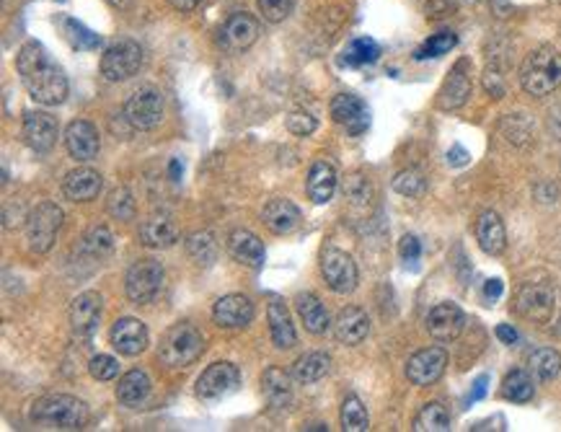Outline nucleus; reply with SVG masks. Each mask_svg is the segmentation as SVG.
<instances>
[{"instance_id": "obj_6", "label": "nucleus", "mask_w": 561, "mask_h": 432, "mask_svg": "<svg viewBox=\"0 0 561 432\" xmlns=\"http://www.w3.org/2000/svg\"><path fill=\"white\" fill-rule=\"evenodd\" d=\"M559 293L551 282H525L515 298V308L520 316L531 319L535 324H546L554 316Z\"/></svg>"}, {"instance_id": "obj_28", "label": "nucleus", "mask_w": 561, "mask_h": 432, "mask_svg": "<svg viewBox=\"0 0 561 432\" xmlns=\"http://www.w3.org/2000/svg\"><path fill=\"white\" fill-rule=\"evenodd\" d=\"M267 314H269V331H272V342H274L280 350H290L295 342H297V334H295V326H293V322H290L288 306H285L280 298H272Z\"/></svg>"}, {"instance_id": "obj_40", "label": "nucleus", "mask_w": 561, "mask_h": 432, "mask_svg": "<svg viewBox=\"0 0 561 432\" xmlns=\"http://www.w3.org/2000/svg\"><path fill=\"white\" fill-rule=\"evenodd\" d=\"M342 428L347 432H365L370 428L368 409L362 406V402L354 394H349L347 399L342 402Z\"/></svg>"}, {"instance_id": "obj_32", "label": "nucleus", "mask_w": 561, "mask_h": 432, "mask_svg": "<svg viewBox=\"0 0 561 432\" xmlns=\"http://www.w3.org/2000/svg\"><path fill=\"white\" fill-rule=\"evenodd\" d=\"M262 386H264V396L272 406L285 409L293 402V386H290V376L280 368H267L262 376Z\"/></svg>"}, {"instance_id": "obj_25", "label": "nucleus", "mask_w": 561, "mask_h": 432, "mask_svg": "<svg viewBox=\"0 0 561 432\" xmlns=\"http://www.w3.org/2000/svg\"><path fill=\"white\" fill-rule=\"evenodd\" d=\"M228 251L231 257L240 262V265H248L254 270H259L264 265V243L259 241L256 233L251 231H243V228H236L228 233Z\"/></svg>"}, {"instance_id": "obj_18", "label": "nucleus", "mask_w": 561, "mask_h": 432, "mask_svg": "<svg viewBox=\"0 0 561 432\" xmlns=\"http://www.w3.org/2000/svg\"><path fill=\"white\" fill-rule=\"evenodd\" d=\"M468 96H471V62L460 60L437 94V107L445 109V111L460 109L468 102Z\"/></svg>"}, {"instance_id": "obj_17", "label": "nucleus", "mask_w": 561, "mask_h": 432, "mask_svg": "<svg viewBox=\"0 0 561 432\" xmlns=\"http://www.w3.org/2000/svg\"><path fill=\"white\" fill-rule=\"evenodd\" d=\"M65 148L76 161H94L99 156V148H102L99 130L85 119L70 122L68 130H65Z\"/></svg>"}, {"instance_id": "obj_7", "label": "nucleus", "mask_w": 561, "mask_h": 432, "mask_svg": "<svg viewBox=\"0 0 561 432\" xmlns=\"http://www.w3.org/2000/svg\"><path fill=\"white\" fill-rule=\"evenodd\" d=\"M142 68V47L133 39H122L107 47V53L102 57V73L111 83L127 81L140 73Z\"/></svg>"}, {"instance_id": "obj_49", "label": "nucleus", "mask_w": 561, "mask_h": 432, "mask_svg": "<svg viewBox=\"0 0 561 432\" xmlns=\"http://www.w3.org/2000/svg\"><path fill=\"white\" fill-rule=\"evenodd\" d=\"M484 88H486V94H489V96L502 99V96H505V78H502V73L489 68V70L484 73Z\"/></svg>"}, {"instance_id": "obj_3", "label": "nucleus", "mask_w": 561, "mask_h": 432, "mask_svg": "<svg viewBox=\"0 0 561 432\" xmlns=\"http://www.w3.org/2000/svg\"><path fill=\"white\" fill-rule=\"evenodd\" d=\"M31 422L45 430H80L88 422V406L76 396H45L31 409Z\"/></svg>"}, {"instance_id": "obj_54", "label": "nucleus", "mask_w": 561, "mask_h": 432, "mask_svg": "<svg viewBox=\"0 0 561 432\" xmlns=\"http://www.w3.org/2000/svg\"><path fill=\"white\" fill-rule=\"evenodd\" d=\"M497 339H502L505 345H515L517 342V331L509 324H500L497 326Z\"/></svg>"}, {"instance_id": "obj_42", "label": "nucleus", "mask_w": 561, "mask_h": 432, "mask_svg": "<svg viewBox=\"0 0 561 432\" xmlns=\"http://www.w3.org/2000/svg\"><path fill=\"white\" fill-rule=\"evenodd\" d=\"M455 45H458V37L453 31H440V34H432L427 42L417 50V60H429V57H440V54L451 53Z\"/></svg>"}, {"instance_id": "obj_10", "label": "nucleus", "mask_w": 561, "mask_h": 432, "mask_svg": "<svg viewBox=\"0 0 561 432\" xmlns=\"http://www.w3.org/2000/svg\"><path fill=\"white\" fill-rule=\"evenodd\" d=\"M125 119L133 125L134 130H153L159 127L160 119H163V96L156 88H140L134 91L133 96L125 102V109H122Z\"/></svg>"}, {"instance_id": "obj_23", "label": "nucleus", "mask_w": 561, "mask_h": 432, "mask_svg": "<svg viewBox=\"0 0 561 432\" xmlns=\"http://www.w3.org/2000/svg\"><path fill=\"white\" fill-rule=\"evenodd\" d=\"M111 345L119 355L134 357L148 347V329L137 319H119L111 326Z\"/></svg>"}, {"instance_id": "obj_15", "label": "nucleus", "mask_w": 561, "mask_h": 432, "mask_svg": "<svg viewBox=\"0 0 561 432\" xmlns=\"http://www.w3.org/2000/svg\"><path fill=\"white\" fill-rule=\"evenodd\" d=\"M466 329V314L455 303H437L427 314V331L437 342H455Z\"/></svg>"}, {"instance_id": "obj_34", "label": "nucleus", "mask_w": 561, "mask_h": 432, "mask_svg": "<svg viewBox=\"0 0 561 432\" xmlns=\"http://www.w3.org/2000/svg\"><path fill=\"white\" fill-rule=\"evenodd\" d=\"M380 57V47L378 42L370 39V37H357L352 39L345 53H342V65H349V68H362V65H370Z\"/></svg>"}, {"instance_id": "obj_24", "label": "nucleus", "mask_w": 561, "mask_h": 432, "mask_svg": "<svg viewBox=\"0 0 561 432\" xmlns=\"http://www.w3.org/2000/svg\"><path fill=\"white\" fill-rule=\"evenodd\" d=\"M370 334V319L362 308L357 306H347L337 314V322H334V337L342 342V345H360L365 337Z\"/></svg>"}, {"instance_id": "obj_55", "label": "nucleus", "mask_w": 561, "mask_h": 432, "mask_svg": "<svg viewBox=\"0 0 561 432\" xmlns=\"http://www.w3.org/2000/svg\"><path fill=\"white\" fill-rule=\"evenodd\" d=\"M176 11H182V13H189V11H194V8H199L202 5V0H168Z\"/></svg>"}, {"instance_id": "obj_33", "label": "nucleus", "mask_w": 561, "mask_h": 432, "mask_svg": "<svg viewBox=\"0 0 561 432\" xmlns=\"http://www.w3.org/2000/svg\"><path fill=\"white\" fill-rule=\"evenodd\" d=\"M331 368V357L326 352H308L303 357H297L293 365V376L300 383H313L321 380Z\"/></svg>"}, {"instance_id": "obj_44", "label": "nucleus", "mask_w": 561, "mask_h": 432, "mask_svg": "<svg viewBox=\"0 0 561 432\" xmlns=\"http://www.w3.org/2000/svg\"><path fill=\"white\" fill-rule=\"evenodd\" d=\"M107 213L117 220H133L134 217V200L127 187H117L109 194Z\"/></svg>"}, {"instance_id": "obj_11", "label": "nucleus", "mask_w": 561, "mask_h": 432, "mask_svg": "<svg viewBox=\"0 0 561 432\" xmlns=\"http://www.w3.org/2000/svg\"><path fill=\"white\" fill-rule=\"evenodd\" d=\"M240 383L239 368L233 363H213L199 379H197V396L202 402H220L231 396Z\"/></svg>"}, {"instance_id": "obj_27", "label": "nucleus", "mask_w": 561, "mask_h": 432, "mask_svg": "<svg viewBox=\"0 0 561 432\" xmlns=\"http://www.w3.org/2000/svg\"><path fill=\"white\" fill-rule=\"evenodd\" d=\"M262 220L272 233L285 236V233H293L295 228L300 225V210L290 200H272L262 213Z\"/></svg>"}, {"instance_id": "obj_52", "label": "nucleus", "mask_w": 561, "mask_h": 432, "mask_svg": "<svg viewBox=\"0 0 561 432\" xmlns=\"http://www.w3.org/2000/svg\"><path fill=\"white\" fill-rule=\"evenodd\" d=\"M486 386H489V376H479V379L474 380V388H471V394H468L466 404H474V402H481V399L486 396Z\"/></svg>"}, {"instance_id": "obj_36", "label": "nucleus", "mask_w": 561, "mask_h": 432, "mask_svg": "<svg viewBox=\"0 0 561 432\" xmlns=\"http://www.w3.org/2000/svg\"><path fill=\"white\" fill-rule=\"evenodd\" d=\"M535 394V386H533V379L525 373V371H512L505 376L502 380V396L512 402V404H525V402H531Z\"/></svg>"}, {"instance_id": "obj_13", "label": "nucleus", "mask_w": 561, "mask_h": 432, "mask_svg": "<svg viewBox=\"0 0 561 432\" xmlns=\"http://www.w3.org/2000/svg\"><path fill=\"white\" fill-rule=\"evenodd\" d=\"M60 135V125L50 111L28 109L24 114V140L31 151L37 153H50Z\"/></svg>"}, {"instance_id": "obj_53", "label": "nucleus", "mask_w": 561, "mask_h": 432, "mask_svg": "<svg viewBox=\"0 0 561 432\" xmlns=\"http://www.w3.org/2000/svg\"><path fill=\"white\" fill-rule=\"evenodd\" d=\"M502 290H505V285H502V280H497V277H492V280L484 282V298H486V300H497V298L502 296Z\"/></svg>"}, {"instance_id": "obj_35", "label": "nucleus", "mask_w": 561, "mask_h": 432, "mask_svg": "<svg viewBox=\"0 0 561 432\" xmlns=\"http://www.w3.org/2000/svg\"><path fill=\"white\" fill-rule=\"evenodd\" d=\"M417 432H448L451 430V412L440 402H429L414 420Z\"/></svg>"}, {"instance_id": "obj_20", "label": "nucleus", "mask_w": 561, "mask_h": 432, "mask_svg": "<svg viewBox=\"0 0 561 432\" xmlns=\"http://www.w3.org/2000/svg\"><path fill=\"white\" fill-rule=\"evenodd\" d=\"M213 319L215 324L223 326V329H243L254 319V303L246 296H239V293L220 298L215 303Z\"/></svg>"}, {"instance_id": "obj_41", "label": "nucleus", "mask_w": 561, "mask_h": 432, "mask_svg": "<svg viewBox=\"0 0 561 432\" xmlns=\"http://www.w3.org/2000/svg\"><path fill=\"white\" fill-rule=\"evenodd\" d=\"M391 187H394V192L403 194V197H419L427 190V179H425V174L419 168H403V171H399L394 176Z\"/></svg>"}, {"instance_id": "obj_46", "label": "nucleus", "mask_w": 561, "mask_h": 432, "mask_svg": "<svg viewBox=\"0 0 561 432\" xmlns=\"http://www.w3.org/2000/svg\"><path fill=\"white\" fill-rule=\"evenodd\" d=\"M256 5H259V13L264 16V21L280 24L293 13L295 0H256Z\"/></svg>"}, {"instance_id": "obj_58", "label": "nucleus", "mask_w": 561, "mask_h": 432, "mask_svg": "<svg viewBox=\"0 0 561 432\" xmlns=\"http://www.w3.org/2000/svg\"><path fill=\"white\" fill-rule=\"evenodd\" d=\"M554 337H559L561 339V316H559V322L554 324Z\"/></svg>"}, {"instance_id": "obj_39", "label": "nucleus", "mask_w": 561, "mask_h": 432, "mask_svg": "<svg viewBox=\"0 0 561 432\" xmlns=\"http://www.w3.org/2000/svg\"><path fill=\"white\" fill-rule=\"evenodd\" d=\"M187 254L202 267H210L217 257V243L210 231H197L187 239Z\"/></svg>"}, {"instance_id": "obj_47", "label": "nucleus", "mask_w": 561, "mask_h": 432, "mask_svg": "<svg viewBox=\"0 0 561 432\" xmlns=\"http://www.w3.org/2000/svg\"><path fill=\"white\" fill-rule=\"evenodd\" d=\"M88 371L96 380H114L119 376V363L111 355H96V357H91Z\"/></svg>"}, {"instance_id": "obj_1", "label": "nucleus", "mask_w": 561, "mask_h": 432, "mask_svg": "<svg viewBox=\"0 0 561 432\" xmlns=\"http://www.w3.org/2000/svg\"><path fill=\"white\" fill-rule=\"evenodd\" d=\"M16 68L21 83L28 91V96L37 104L45 107H57L65 102L68 96V78L62 73V68L54 62L50 53L39 45V42H27L19 57H16Z\"/></svg>"}, {"instance_id": "obj_16", "label": "nucleus", "mask_w": 561, "mask_h": 432, "mask_svg": "<svg viewBox=\"0 0 561 432\" xmlns=\"http://www.w3.org/2000/svg\"><path fill=\"white\" fill-rule=\"evenodd\" d=\"M259 39V21L251 13H233L220 27V45L228 53H243Z\"/></svg>"}, {"instance_id": "obj_22", "label": "nucleus", "mask_w": 561, "mask_h": 432, "mask_svg": "<svg viewBox=\"0 0 561 432\" xmlns=\"http://www.w3.org/2000/svg\"><path fill=\"white\" fill-rule=\"evenodd\" d=\"M179 241V231L171 216L153 213L140 223V243L148 249H168Z\"/></svg>"}, {"instance_id": "obj_8", "label": "nucleus", "mask_w": 561, "mask_h": 432, "mask_svg": "<svg viewBox=\"0 0 561 432\" xmlns=\"http://www.w3.org/2000/svg\"><path fill=\"white\" fill-rule=\"evenodd\" d=\"M163 288V267L156 259H140L125 274V290L133 303H150Z\"/></svg>"}, {"instance_id": "obj_21", "label": "nucleus", "mask_w": 561, "mask_h": 432, "mask_svg": "<svg viewBox=\"0 0 561 432\" xmlns=\"http://www.w3.org/2000/svg\"><path fill=\"white\" fill-rule=\"evenodd\" d=\"M102 174L88 168V166H80V168H73L65 174V182H62V192L68 200L73 202H91L99 197L102 192Z\"/></svg>"}, {"instance_id": "obj_38", "label": "nucleus", "mask_w": 561, "mask_h": 432, "mask_svg": "<svg viewBox=\"0 0 561 432\" xmlns=\"http://www.w3.org/2000/svg\"><path fill=\"white\" fill-rule=\"evenodd\" d=\"M78 249L80 254H88L94 262H102L107 254H111V249H114V236H111V231H109L107 225H96V228H91L83 236Z\"/></svg>"}, {"instance_id": "obj_14", "label": "nucleus", "mask_w": 561, "mask_h": 432, "mask_svg": "<svg viewBox=\"0 0 561 432\" xmlns=\"http://www.w3.org/2000/svg\"><path fill=\"white\" fill-rule=\"evenodd\" d=\"M331 117L349 135H362L370 127V109L354 94H339L331 99Z\"/></svg>"}, {"instance_id": "obj_45", "label": "nucleus", "mask_w": 561, "mask_h": 432, "mask_svg": "<svg viewBox=\"0 0 561 432\" xmlns=\"http://www.w3.org/2000/svg\"><path fill=\"white\" fill-rule=\"evenodd\" d=\"M342 190L352 205H370V200H373V187L362 174H349Z\"/></svg>"}, {"instance_id": "obj_37", "label": "nucleus", "mask_w": 561, "mask_h": 432, "mask_svg": "<svg viewBox=\"0 0 561 432\" xmlns=\"http://www.w3.org/2000/svg\"><path fill=\"white\" fill-rule=\"evenodd\" d=\"M531 376L538 380H554L561 373V355L551 347H541L528 357Z\"/></svg>"}, {"instance_id": "obj_43", "label": "nucleus", "mask_w": 561, "mask_h": 432, "mask_svg": "<svg viewBox=\"0 0 561 432\" xmlns=\"http://www.w3.org/2000/svg\"><path fill=\"white\" fill-rule=\"evenodd\" d=\"M65 37H68L70 45L78 47V50H96V47L102 45V37L94 34L91 29L83 27L76 19H65Z\"/></svg>"}, {"instance_id": "obj_9", "label": "nucleus", "mask_w": 561, "mask_h": 432, "mask_svg": "<svg viewBox=\"0 0 561 432\" xmlns=\"http://www.w3.org/2000/svg\"><path fill=\"white\" fill-rule=\"evenodd\" d=\"M321 274H323L326 285L339 296L352 293L357 288V280H360L354 259L342 249H326L321 254Z\"/></svg>"}, {"instance_id": "obj_57", "label": "nucleus", "mask_w": 561, "mask_h": 432, "mask_svg": "<svg viewBox=\"0 0 561 432\" xmlns=\"http://www.w3.org/2000/svg\"><path fill=\"white\" fill-rule=\"evenodd\" d=\"M109 5H114V8H127L130 5V0H107Z\"/></svg>"}, {"instance_id": "obj_12", "label": "nucleus", "mask_w": 561, "mask_h": 432, "mask_svg": "<svg viewBox=\"0 0 561 432\" xmlns=\"http://www.w3.org/2000/svg\"><path fill=\"white\" fill-rule=\"evenodd\" d=\"M448 365V352L443 347H427L419 350L417 355L409 357L406 363V379L411 380L414 386H432L443 379Z\"/></svg>"}, {"instance_id": "obj_29", "label": "nucleus", "mask_w": 561, "mask_h": 432, "mask_svg": "<svg viewBox=\"0 0 561 432\" xmlns=\"http://www.w3.org/2000/svg\"><path fill=\"white\" fill-rule=\"evenodd\" d=\"M337 192V168L329 161H316L308 171V197L316 205H326Z\"/></svg>"}, {"instance_id": "obj_4", "label": "nucleus", "mask_w": 561, "mask_h": 432, "mask_svg": "<svg viewBox=\"0 0 561 432\" xmlns=\"http://www.w3.org/2000/svg\"><path fill=\"white\" fill-rule=\"evenodd\" d=\"M202 350H205L202 334L191 324H176L160 337L159 360L166 368L176 371V368L191 365L202 355Z\"/></svg>"}, {"instance_id": "obj_19", "label": "nucleus", "mask_w": 561, "mask_h": 432, "mask_svg": "<svg viewBox=\"0 0 561 432\" xmlns=\"http://www.w3.org/2000/svg\"><path fill=\"white\" fill-rule=\"evenodd\" d=\"M102 322V296L88 290L73 298L70 303V326L78 337H91Z\"/></svg>"}, {"instance_id": "obj_50", "label": "nucleus", "mask_w": 561, "mask_h": 432, "mask_svg": "<svg viewBox=\"0 0 561 432\" xmlns=\"http://www.w3.org/2000/svg\"><path fill=\"white\" fill-rule=\"evenodd\" d=\"M401 257H403V262H417L419 257H422V243L417 236H403L401 239V246H399Z\"/></svg>"}, {"instance_id": "obj_56", "label": "nucleus", "mask_w": 561, "mask_h": 432, "mask_svg": "<svg viewBox=\"0 0 561 432\" xmlns=\"http://www.w3.org/2000/svg\"><path fill=\"white\" fill-rule=\"evenodd\" d=\"M168 168H171V179H174V182H179V176H182V171H184V166L179 163V159H174Z\"/></svg>"}, {"instance_id": "obj_30", "label": "nucleus", "mask_w": 561, "mask_h": 432, "mask_svg": "<svg viewBox=\"0 0 561 432\" xmlns=\"http://www.w3.org/2000/svg\"><path fill=\"white\" fill-rule=\"evenodd\" d=\"M295 311H297L300 322L305 324V329L311 334H323L329 329V324H331L323 303L313 293H300V296L295 298Z\"/></svg>"}, {"instance_id": "obj_31", "label": "nucleus", "mask_w": 561, "mask_h": 432, "mask_svg": "<svg viewBox=\"0 0 561 432\" xmlns=\"http://www.w3.org/2000/svg\"><path fill=\"white\" fill-rule=\"evenodd\" d=\"M150 396V379L145 371H130L119 379L117 399L125 406H140Z\"/></svg>"}, {"instance_id": "obj_26", "label": "nucleus", "mask_w": 561, "mask_h": 432, "mask_svg": "<svg viewBox=\"0 0 561 432\" xmlns=\"http://www.w3.org/2000/svg\"><path fill=\"white\" fill-rule=\"evenodd\" d=\"M476 241L481 251H486L489 257H500L508 249V233H505V223L494 210L481 213L476 220Z\"/></svg>"}, {"instance_id": "obj_2", "label": "nucleus", "mask_w": 561, "mask_h": 432, "mask_svg": "<svg viewBox=\"0 0 561 432\" xmlns=\"http://www.w3.org/2000/svg\"><path fill=\"white\" fill-rule=\"evenodd\" d=\"M520 86L535 99L554 94L561 86V53L551 45H541L520 65Z\"/></svg>"}, {"instance_id": "obj_5", "label": "nucleus", "mask_w": 561, "mask_h": 432, "mask_svg": "<svg viewBox=\"0 0 561 432\" xmlns=\"http://www.w3.org/2000/svg\"><path fill=\"white\" fill-rule=\"evenodd\" d=\"M62 210L54 202L37 205L27 217V241L34 254H47L54 246L57 231L62 228Z\"/></svg>"}, {"instance_id": "obj_48", "label": "nucleus", "mask_w": 561, "mask_h": 432, "mask_svg": "<svg viewBox=\"0 0 561 432\" xmlns=\"http://www.w3.org/2000/svg\"><path fill=\"white\" fill-rule=\"evenodd\" d=\"M319 127L316 117H311L308 111H290L288 114V130L293 135H311Z\"/></svg>"}, {"instance_id": "obj_51", "label": "nucleus", "mask_w": 561, "mask_h": 432, "mask_svg": "<svg viewBox=\"0 0 561 432\" xmlns=\"http://www.w3.org/2000/svg\"><path fill=\"white\" fill-rule=\"evenodd\" d=\"M468 161H471V153H468L463 145H453V148L448 151V163H451V166H455V168L466 166Z\"/></svg>"}]
</instances>
